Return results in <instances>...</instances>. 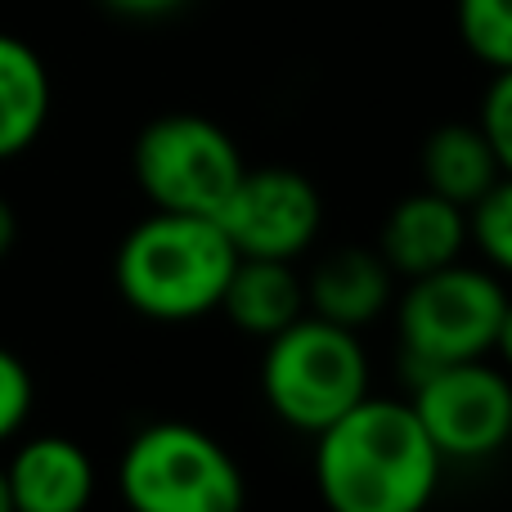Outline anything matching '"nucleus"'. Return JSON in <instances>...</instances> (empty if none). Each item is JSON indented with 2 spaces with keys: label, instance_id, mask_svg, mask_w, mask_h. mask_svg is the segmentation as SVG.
Listing matches in <instances>:
<instances>
[{
  "label": "nucleus",
  "instance_id": "f257e3e1",
  "mask_svg": "<svg viewBox=\"0 0 512 512\" xmlns=\"http://www.w3.org/2000/svg\"><path fill=\"white\" fill-rule=\"evenodd\" d=\"M310 468L328 512H427L445 459L409 400L369 391L337 423L315 432Z\"/></svg>",
  "mask_w": 512,
  "mask_h": 512
},
{
  "label": "nucleus",
  "instance_id": "f03ea898",
  "mask_svg": "<svg viewBox=\"0 0 512 512\" xmlns=\"http://www.w3.org/2000/svg\"><path fill=\"white\" fill-rule=\"evenodd\" d=\"M239 252L216 216L149 212L122 239L113 279L122 301L153 324H194L221 310Z\"/></svg>",
  "mask_w": 512,
  "mask_h": 512
},
{
  "label": "nucleus",
  "instance_id": "7ed1b4c3",
  "mask_svg": "<svg viewBox=\"0 0 512 512\" xmlns=\"http://www.w3.org/2000/svg\"><path fill=\"white\" fill-rule=\"evenodd\" d=\"M261 396L283 427L301 436L324 432L369 396V351L360 333L306 310L283 333L265 337Z\"/></svg>",
  "mask_w": 512,
  "mask_h": 512
},
{
  "label": "nucleus",
  "instance_id": "20e7f679",
  "mask_svg": "<svg viewBox=\"0 0 512 512\" xmlns=\"http://www.w3.org/2000/svg\"><path fill=\"white\" fill-rule=\"evenodd\" d=\"M117 495L131 512H243V468L212 432L180 418L149 423L117 459Z\"/></svg>",
  "mask_w": 512,
  "mask_h": 512
},
{
  "label": "nucleus",
  "instance_id": "39448f33",
  "mask_svg": "<svg viewBox=\"0 0 512 512\" xmlns=\"http://www.w3.org/2000/svg\"><path fill=\"white\" fill-rule=\"evenodd\" d=\"M504 301H508L504 279L495 270H481V265L454 261L432 274L405 279V292L391 301L405 378L436 369V364L490 355Z\"/></svg>",
  "mask_w": 512,
  "mask_h": 512
},
{
  "label": "nucleus",
  "instance_id": "423d86ee",
  "mask_svg": "<svg viewBox=\"0 0 512 512\" xmlns=\"http://www.w3.org/2000/svg\"><path fill=\"white\" fill-rule=\"evenodd\" d=\"M131 171L153 212L221 216L248 162L221 122L203 113H167L140 131Z\"/></svg>",
  "mask_w": 512,
  "mask_h": 512
},
{
  "label": "nucleus",
  "instance_id": "0eeeda50",
  "mask_svg": "<svg viewBox=\"0 0 512 512\" xmlns=\"http://www.w3.org/2000/svg\"><path fill=\"white\" fill-rule=\"evenodd\" d=\"M409 405L445 463H486L512 445V373L490 355L414 373Z\"/></svg>",
  "mask_w": 512,
  "mask_h": 512
},
{
  "label": "nucleus",
  "instance_id": "6e6552de",
  "mask_svg": "<svg viewBox=\"0 0 512 512\" xmlns=\"http://www.w3.org/2000/svg\"><path fill=\"white\" fill-rule=\"evenodd\" d=\"M216 221L239 256L297 261L324 230V198L315 180L292 167H248Z\"/></svg>",
  "mask_w": 512,
  "mask_h": 512
},
{
  "label": "nucleus",
  "instance_id": "1a4fd4ad",
  "mask_svg": "<svg viewBox=\"0 0 512 512\" xmlns=\"http://www.w3.org/2000/svg\"><path fill=\"white\" fill-rule=\"evenodd\" d=\"M14 512H86L95 504V463L72 436H27L5 459Z\"/></svg>",
  "mask_w": 512,
  "mask_h": 512
},
{
  "label": "nucleus",
  "instance_id": "9d476101",
  "mask_svg": "<svg viewBox=\"0 0 512 512\" xmlns=\"http://www.w3.org/2000/svg\"><path fill=\"white\" fill-rule=\"evenodd\" d=\"M463 248H468V212L432 189H418L387 212L373 252L387 261L396 279H418L463 261Z\"/></svg>",
  "mask_w": 512,
  "mask_h": 512
},
{
  "label": "nucleus",
  "instance_id": "9b49d317",
  "mask_svg": "<svg viewBox=\"0 0 512 512\" xmlns=\"http://www.w3.org/2000/svg\"><path fill=\"white\" fill-rule=\"evenodd\" d=\"M396 301V274L373 248H337L306 274V310L342 328H369Z\"/></svg>",
  "mask_w": 512,
  "mask_h": 512
},
{
  "label": "nucleus",
  "instance_id": "f8f14e48",
  "mask_svg": "<svg viewBox=\"0 0 512 512\" xmlns=\"http://www.w3.org/2000/svg\"><path fill=\"white\" fill-rule=\"evenodd\" d=\"M221 315L248 337H274L306 315V279L297 261H265V256H239L221 297Z\"/></svg>",
  "mask_w": 512,
  "mask_h": 512
},
{
  "label": "nucleus",
  "instance_id": "ddd939ff",
  "mask_svg": "<svg viewBox=\"0 0 512 512\" xmlns=\"http://www.w3.org/2000/svg\"><path fill=\"white\" fill-rule=\"evenodd\" d=\"M54 108L45 59L14 32H0V162L27 153L41 140Z\"/></svg>",
  "mask_w": 512,
  "mask_h": 512
},
{
  "label": "nucleus",
  "instance_id": "4468645a",
  "mask_svg": "<svg viewBox=\"0 0 512 512\" xmlns=\"http://www.w3.org/2000/svg\"><path fill=\"white\" fill-rule=\"evenodd\" d=\"M504 176L495 162V149L486 144L477 122H445L423 144V189L450 198L468 212L495 180Z\"/></svg>",
  "mask_w": 512,
  "mask_h": 512
},
{
  "label": "nucleus",
  "instance_id": "2eb2a0df",
  "mask_svg": "<svg viewBox=\"0 0 512 512\" xmlns=\"http://www.w3.org/2000/svg\"><path fill=\"white\" fill-rule=\"evenodd\" d=\"M454 23L477 63L512 68V0H454Z\"/></svg>",
  "mask_w": 512,
  "mask_h": 512
},
{
  "label": "nucleus",
  "instance_id": "dca6fc26",
  "mask_svg": "<svg viewBox=\"0 0 512 512\" xmlns=\"http://www.w3.org/2000/svg\"><path fill=\"white\" fill-rule=\"evenodd\" d=\"M468 243L499 279H512V176H499L468 207Z\"/></svg>",
  "mask_w": 512,
  "mask_h": 512
},
{
  "label": "nucleus",
  "instance_id": "f3484780",
  "mask_svg": "<svg viewBox=\"0 0 512 512\" xmlns=\"http://www.w3.org/2000/svg\"><path fill=\"white\" fill-rule=\"evenodd\" d=\"M477 126L486 135V144L495 149V162L504 176H512V68L490 72V86L481 95Z\"/></svg>",
  "mask_w": 512,
  "mask_h": 512
},
{
  "label": "nucleus",
  "instance_id": "a211bd4d",
  "mask_svg": "<svg viewBox=\"0 0 512 512\" xmlns=\"http://www.w3.org/2000/svg\"><path fill=\"white\" fill-rule=\"evenodd\" d=\"M32 405H36L32 373L9 346H0V445L23 432L27 418H32Z\"/></svg>",
  "mask_w": 512,
  "mask_h": 512
},
{
  "label": "nucleus",
  "instance_id": "6ab92c4d",
  "mask_svg": "<svg viewBox=\"0 0 512 512\" xmlns=\"http://www.w3.org/2000/svg\"><path fill=\"white\" fill-rule=\"evenodd\" d=\"M99 5L122 18H167V14H176L185 0H99Z\"/></svg>",
  "mask_w": 512,
  "mask_h": 512
},
{
  "label": "nucleus",
  "instance_id": "aec40b11",
  "mask_svg": "<svg viewBox=\"0 0 512 512\" xmlns=\"http://www.w3.org/2000/svg\"><path fill=\"white\" fill-rule=\"evenodd\" d=\"M490 355H499V364L512 373V292H508V301H504V315H499V333H495V351Z\"/></svg>",
  "mask_w": 512,
  "mask_h": 512
},
{
  "label": "nucleus",
  "instance_id": "412c9836",
  "mask_svg": "<svg viewBox=\"0 0 512 512\" xmlns=\"http://www.w3.org/2000/svg\"><path fill=\"white\" fill-rule=\"evenodd\" d=\"M14 243H18V212L9 207V198L0 194V261L14 252Z\"/></svg>",
  "mask_w": 512,
  "mask_h": 512
},
{
  "label": "nucleus",
  "instance_id": "4be33fe9",
  "mask_svg": "<svg viewBox=\"0 0 512 512\" xmlns=\"http://www.w3.org/2000/svg\"><path fill=\"white\" fill-rule=\"evenodd\" d=\"M0 512H14V504H9V481H5V463H0Z\"/></svg>",
  "mask_w": 512,
  "mask_h": 512
},
{
  "label": "nucleus",
  "instance_id": "5701e85b",
  "mask_svg": "<svg viewBox=\"0 0 512 512\" xmlns=\"http://www.w3.org/2000/svg\"><path fill=\"white\" fill-rule=\"evenodd\" d=\"M508 450H512V445H508Z\"/></svg>",
  "mask_w": 512,
  "mask_h": 512
}]
</instances>
